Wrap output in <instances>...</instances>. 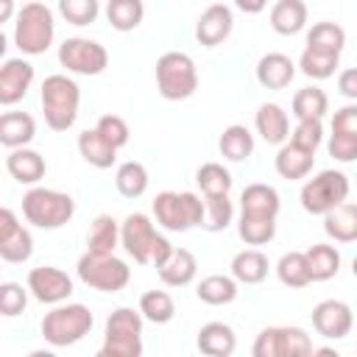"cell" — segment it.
I'll return each mask as SVG.
<instances>
[{
    "label": "cell",
    "instance_id": "1",
    "mask_svg": "<svg viewBox=\"0 0 357 357\" xmlns=\"http://www.w3.org/2000/svg\"><path fill=\"white\" fill-rule=\"evenodd\" d=\"M78 106H81V89L73 78L56 73L42 81V112H45V123L53 131H67L78 117Z\"/></svg>",
    "mask_w": 357,
    "mask_h": 357
},
{
    "label": "cell",
    "instance_id": "2",
    "mask_svg": "<svg viewBox=\"0 0 357 357\" xmlns=\"http://www.w3.org/2000/svg\"><path fill=\"white\" fill-rule=\"evenodd\" d=\"M22 215L36 229H61L75 215V201L67 192L33 187L22 195Z\"/></svg>",
    "mask_w": 357,
    "mask_h": 357
},
{
    "label": "cell",
    "instance_id": "3",
    "mask_svg": "<svg viewBox=\"0 0 357 357\" xmlns=\"http://www.w3.org/2000/svg\"><path fill=\"white\" fill-rule=\"evenodd\" d=\"M56 33V22H53V11L45 3H25L17 11V22H14V45L25 53V56H39L50 47Z\"/></svg>",
    "mask_w": 357,
    "mask_h": 357
},
{
    "label": "cell",
    "instance_id": "4",
    "mask_svg": "<svg viewBox=\"0 0 357 357\" xmlns=\"http://www.w3.org/2000/svg\"><path fill=\"white\" fill-rule=\"evenodd\" d=\"M156 86L165 100H187L198 89L195 61L181 50H167L156 61Z\"/></svg>",
    "mask_w": 357,
    "mask_h": 357
},
{
    "label": "cell",
    "instance_id": "5",
    "mask_svg": "<svg viewBox=\"0 0 357 357\" xmlns=\"http://www.w3.org/2000/svg\"><path fill=\"white\" fill-rule=\"evenodd\" d=\"M206 204L195 192H159L153 198V215L167 231H190L204 223Z\"/></svg>",
    "mask_w": 357,
    "mask_h": 357
},
{
    "label": "cell",
    "instance_id": "6",
    "mask_svg": "<svg viewBox=\"0 0 357 357\" xmlns=\"http://www.w3.org/2000/svg\"><path fill=\"white\" fill-rule=\"evenodd\" d=\"M92 329V312L84 304H59L42 318V337L50 346H73Z\"/></svg>",
    "mask_w": 357,
    "mask_h": 357
},
{
    "label": "cell",
    "instance_id": "7",
    "mask_svg": "<svg viewBox=\"0 0 357 357\" xmlns=\"http://www.w3.org/2000/svg\"><path fill=\"white\" fill-rule=\"evenodd\" d=\"M75 271H78V279L86 287H95V290H103V293H117L131 279V268L123 259H117L114 254H92V251H86L78 259Z\"/></svg>",
    "mask_w": 357,
    "mask_h": 357
},
{
    "label": "cell",
    "instance_id": "8",
    "mask_svg": "<svg viewBox=\"0 0 357 357\" xmlns=\"http://www.w3.org/2000/svg\"><path fill=\"white\" fill-rule=\"evenodd\" d=\"M349 198V176L340 170H321L301 187V206L310 215H326Z\"/></svg>",
    "mask_w": 357,
    "mask_h": 357
},
{
    "label": "cell",
    "instance_id": "9",
    "mask_svg": "<svg viewBox=\"0 0 357 357\" xmlns=\"http://www.w3.org/2000/svg\"><path fill=\"white\" fill-rule=\"evenodd\" d=\"M59 61L70 73H78V75H100L109 67V50L100 42H95V39L70 36L59 47Z\"/></svg>",
    "mask_w": 357,
    "mask_h": 357
},
{
    "label": "cell",
    "instance_id": "10",
    "mask_svg": "<svg viewBox=\"0 0 357 357\" xmlns=\"http://www.w3.org/2000/svg\"><path fill=\"white\" fill-rule=\"evenodd\" d=\"M156 237H159V231L153 229L151 218L142 215V212H131L120 223V243H123L126 254L134 262H139V265H148L151 262V251H153Z\"/></svg>",
    "mask_w": 357,
    "mask_h": 357
},
{
    "label": "cell",
    "instance_id": "11",
    "mask_svg": "<svg viewBox=\"0 0 357 357\" xmlns=\"http://www.w3.org/2000/svg\"><path fill=\"white\" fill-rule=\"evenodd\" d=\"M28 290L42 304H61L73 293V279L61 268L39 265V268H31L28 273Z\"/></svg>",
    "mask_w": 357,
    "mask_h": 357
},
{
    "label": "cell",
    "instance_id": "12",
    "mask_svg": "<svg viewBox=\"0 0 357 357\" xmlns=\"http://www.w3.org/2000/svg\"><path fill=\"white\" fill-rule=\"evenodd\" d=\"M33 254L31 231L17 220V215L3 206L0 209V257L6 262H25Z\"/></svg>",
    "mask_w": 357,
    "mask_h": 357
},
{
    "label": "cell",
    "instance_id": "13",
    "mask_svg": "<svg viewBox=\"0 0 357 357\" xmlns=\"http://www.w3.org/2000/svg\"><path fill=\"white\" fill-rule=\"evenodd\" d=\"M351 324H354V312L346 301H337V298H326V301H318L312 307V326L318 335H324L326 340H340L351 332Z\"/></svg>",
    "mask_w": 357,
    "mask_h": 357
},
{
    "label": "cell",
    "instance_id": "14",
    "mask_svg": "<svg viewBox=\"0 0 357 357\" xmlns=\"http://www.w3.org/2000/svg\"><path fill=\"white\" fill-rule=\"evenodd\" d=\"M33 64L25 59H6L0 67V103L14 106L22 100L33 84Z\"/></svg>",
    "mask_w": 357,
    "mask_h": 357
},
{
    "label": "cell",
    "instance_id": "15",
    "mask_svg": "<svg viewBox=\"0 0 357 357\" xmlns=\"http://www.w3.org/2000/svg\"><path fill=\"white\" fill-rule=\"evenodd\" d=\"M234 28V17H231V8L223 6V3H212L201 17H198V25H195V39L204 45V47H218L220 42L229 39Z\"/></svg>",
    "mask_w": 357,
    "mask_h": 357
},
{
    "label": "cell",
    "instance_id": "16",
    "mask_svg": "<svg viewBox=\"0 0 357 357\" xmlns=\"http://www.w3.org/2000/svg\"><path fill=\"white\" fill-rule=\"evenodd\" d=\"M195 346L201 354L206 357H229L234 354L237 349V335L229 324L223 321H209L198 329V337H195Z\"/></svg>",
    "mask_w": 357,
    "mask_h": 357
},
{
    "label": "cell",
    "instance_id": "17",
    "mask_svg": "<svg viewBox=\"0 0 357 357\" xmlns=\"http://www.w3.org/2000/svg\"><path fill=\"white\" fill-rule=\"evenodd\" d=\"M296 75V64L284 53H265L257 61V81L265 89H284Z\"/></svg>",
    "mask_w": 357,
    "mask_h": 357
},
{
    "label": "cell",
    "instance_id": "18",
    "mask_svg": "<svg viewBox=\"0 0 357 357\" xmlns=\"http://www.w3.org/2000/svg\"><path fill=\"white\" fill-rule=\"evenodd\" d=\"M273 165H276V173L282 178H290V181L307 178L310 170H312V165H315V151H307V148H301L296 142H284L279 148Z\"/></svg>",
    "mask_w": 357,
    "mask_h": 357
},
{
    "label": "cell",
    "instance_id": "19",
    "mask_svg": "<svg viewBox=\"0 0 357 357\" xmlns=\"http://www.w3.org/2000/svg\"><path fill=\"white\" fill-rule=\"evenodd\" d=\"M254 123H257L259 137L268 145H282L290 137V120H287V112L279 103H262L254 114Z\"/></svg>",
    "mask_w": 357,
    "mask_h": 357
},
{
    "label": "cell",
    "instance_id": "20",
    "mask_svg": "<svg viewBox=\"0 0 357 357\" xmlns=\"http://www.w3.org/2000/svg\"><path fill=\"white\" fill-rule=\"evenodd\" d=\"M78 153L84 156L86 165H92L98 170H106L117 162V148L98 128H86L78 134Z\"/></svg>",
    "mask_w": 357,
    "mask_h": 357
},
{
    "label": "cell",
    "instance_id": "21",
    "mask_svg": "<svg viewBox=\"0 0 357 357\" xmlns=\"http://www.w3.org/2000/svg\"><path fill=\"white\" fill-rule=\"evenodd\" d=\"M279 192L271 187V184H248L240 195V209L243 215H254V218H276L279 215Z\"/></svg>",
    "mask_w": 357,
    "mask_h": 357
},
{
    "label": "cell",
    "instance_id": "22",
    "mask_svg": "<svg viewBox=\"0 0 357 357\" xmlns=\"http://www.w3.org/2000/svg\"><path fill=\"white\" fill-rule=\"evenodd\" d=\"M6 170L20 184H36L45 176L47 165H45V156L31 148H11V153L6 156Z\"/></svg>",
    "mask_w": 357,
    "mask_h": 357
},
{
    "label": "cell",
    "instance_id": "23",
    "mask_svg": "<svg viewBox=\"0 0 357 357\" xmlns=\"http://www.w3.org/2000/svg\"><path fill=\"white\" fill-rule=\"evenodd\" d=\"M36 137V120L28 112H3L0 114V142L6 148H25Z\"/></svg>",
    "mask_w": 357,
    "mask_h": 357
},
{
    "label": "cell",
    "instance_id": "24",
    "mask_svg": "<svg viewBox=\"0 0 357 357\" xmlns=\"http://www.w3.org/2000/svg\"><path fill=\"white\" fill-rule=\"evenodd\" d=\"M324 231L335 243H354L357 240V204L343 201V204L332 206L324 215Z\"/></svg>",
    "mask_w": 357,
    "mask_h": 357
},
{
    "label": "cell",
    "instance_id": "25",
    "mask_svg": "<svg viewBox=\"0 0 357 357\" xmlns=\"http://www.w3.org/2000/svg\"><path fill=\"white\" fill-rule=\"evenodd\" d=\"M156 273H159V279H162L165 284H170V287H184V284H190V282L195 279V273H198V259H195L192 251H187V248H173V254L167 257V262H165L162 268H156Z\"/></svg>",
    "mask_w": 357,
    "mask_h": 357
},
{
    "label": "cell",
    "instance_id": "26",
    "mask_svg": "<svg viewBox=\"0 0 357 357\" xmlns=\"http://www.w3.org/2000/svg\"><path fill=\"white\" fill-rule=\"evenodd\" d=\"M307 25V3L304 0H276L271 8V28L279 36H293Z\"/></svg>",
    "mask_w": 357,
    "mask_h": 357
},
{
    "label": "cell",
    "instance_id": "27",
    "mask_svg": "<svg viewBox=\"0 0 357 357\" xmlns=\"http://www.w3.org/2000/svg\"><path fill=\"white\" fill-rule=\"evenodd\" d=\"M195 296L204 304H212V307L231 304L237 298V279L234 276H223V273H212V276H206V279L198 282Z\"/></svg>",
    "mask_w": 357,
    "mask_h": 357
},
{
    "label": "cell",
    "instance_id": "28",
    "mask_svg": "<svg viewBox=\"0 0 357 357\" xmlns=\"http://www.w3.org/2000/svg\"><path fill=\"white\" fill-rule=\"evenodd\" d=\"M231 276L243 284H259L268 276V257L257 248H245L231 259Z\"/></svg>",
    "mask_w": 357,
    "mask_h": 357
},
{
    "label": "cell",
    "instance_id": "29",
    "mask_svg": "<svg viewBox=\"0 0 357 357\" xmlns=\"http://www.w3.org/2000/svg\"><path fill=\"white\" fill-rule=\"evenodd\" d=\"M120 243V226L112 215H98L89 226V237H86V251L92 254H114Z\"/></svg>",
    "mask_w": 357,
    "mask_h": 357
},
{
    "label": "cell",
    "instance_id": "30",
    "mask_svg": "<svg viewBox=\"0 0 357 357\" xmlns=\"http://www.w3.org/2000/svg\"><path fill=\"white\" fill-rule=\"evenodd\" d=\"M304 254H307V262H310L312 282H326V279L337 276V271H340V251L335 245L315 243Z\"/></svg>",
    "mask_w": 357,
    "mask_h": 357
},
{
    "label": "cell",
    "instance_id": "31",
    "mask_svg": "<svg viewBox=\"0 0 357 357\" xmlns=\"http://www.w3.org/2000/svg\"><path fill=\"white\" fill-rule=\"evenodd\" d=\"M276 276L284 287H307L312 282L310 273V262L304 251H287L282 254V259L276 262Z\"/></svg>",
    "mask_w": 357,
    "mask_h": 357
},
{
    "label": "cell",
    "instance_id": "32",
    "mask_svg": "<svg viewBox=\"0 0 357 357\" xmlns=\"http://www.w3.org/2000/svg\"><path fill=\"white\" fill-rule=\"evenodd\" d=\"M218 148L229 162H243V159H248L254 153V134L245 126L234 123V126L223 128V134L218 139Z\"/></svg>",
    "mask_w": 357,
    "mask_h": 357
},
{
    "label": "cell",
    "instance_id": "33",
    "mask_svg": "<svg viewBox=\"0 0 357 357\" xmlns=\"http://www.w3.org/2000/svg\"><path fill=\"white\" fill-rule=\"evenodd\" d=\"M145 17V6L142 0H109L106 3V20L112 22L114 31L128 33L134 31Z\"/></svg>",
    "mask_w": 357,
    "mask_h": 357
},
{
    "label": "cell",
    "instance_id": "34",
    "mask_svg": "<svg viewBox=\"0 0 357 357\" xmlns=\"http://www.w3.org/2000/svg\"><path fill=\"white\" fill-rule=\"evenodd\" d=\"M114 184H117V192L126 195V198H139L145 195L151 178H148V170L142 162H123L117 167V176H114Z\"/></svg>",
    "mask_w": 357,
    "mask_h": 357
},
{
    "label": "cell",
    "instance_id": "35",
    "mask_svg": "<svg viewBox=\"0 0 357 357\" xmlns=\"http://www.w3.org/2000/svg\"><path fill=\"white\" fill-rule=\"evenodd\" d=\"M329 112V98L324 89L318 86H304L293 95V114L298 120H324V114Z\"/></svg>",
    "mask_w": 357,
    "mask_h": 357
},
{
    "label": "cell",
    "instance_id": "36",
    "mask_svg": "<svg viewBox=\"0 0 357 357\" xmlns=\"http://www.w3.org/2000/svg\"><path fill=\"white\" fill-rule=\"evenodd\" d=\"M346 45V31L337 22H315L307 33V47L321 50V53H337Z\"/></svg>",
    "mask_w": 357,
    "mask_h": 357
},
{
    "label": "cell",
    "instance_id": "37",
    "mask_svg": "<svg viewBox=\"0 0 357 357\" xmlns=\"http://www.w3.org/2000/svg\"><path fill=\"white\" fill-rule=\"evenodd\" d=\"M139 312L151 324H167L176 315V304L165 290H148L139 296Z\"/></svg>",
    "mask_w": 357,
    "mask_h": 357
},
{
    "label": "cell",
    "instance_id": "38",
    "mask_svg": "<svg viewBox=\"0 0 357 357\" xmlns=\"http://www.w3.org/2000/svg\"><path fill=\"white\" fill-rule=\"evenodd\" d=\"M195 181L204 195H229V190H231V173L218 162L201 165L195 170Z\"/></svg>",
    "mask_w": 357,
    "mask_h": 357
},
{
    "label": "cell",
    "instance_id": "39",
    "mask_svg": "<svg viewBox=\"0 0 357 357\" xmlns=\"http://www.w3.org/2000/svg\"><path fill=\"white\" fill-rule=\"evenodd\" d=\"M142 335V312L131 307H117L106 318V337H139Z\"/></svg>",
    "mask_w": 357,
    "mask_h": 357
},
{
    "label": "cell",
    "instance_id": "40",
    "mask_svg": "<svg viewBox=\"0 0 357 357\" xmlns=\"http://www.w3.org/2000/svg\"><path fill=\"white\" fill-rule=\"evenodd\" d=\"M337 61H340V56H337V53H321V50L304 47V53H301V59H298V67H301V73H304L307 78L324 81V78L335 75Z\"/></svg>",
    "mask_w": 357,
    "mask_h": 357
},
{
    "label": "cell",
    "instance_id": "41",
    "mask_svg": "<svg viewBox=\"0 0 357 357\" xmlns=\"http://www.w3.org/2000/svg\"><path fill=\"white\" fill-rule=\"evenodd\" d=\"M240 237L248 245H265L273 240L276 234V218H254V215H240V226H237Z\"/></svg>",
    "mask_w": 357,
    "mask_h": 357
},
{
    "label": "cell",
    "instance_id": "42",
    "mask_svg": "<svg viewBox=\"0 0 357 357\" xmlns=\"http://www.w3.org/2000/svg\"><path fill=\"white\" fill-rule=\"evenodd\" d=\"M206 212H204V229L206 231H223L231 218H234V206L229 201V195H206Z\"/></svg>",
    "mask_w": 357,
    "mask_h": 357
},
{
    "label": "cell",
    "instance_id": "43",
    "mask_svg": "<svg viewBox=\"0 0 357 357\" xmlns=\"http://www.w3.org/2000/svg\"><path fill=\"white\" fill-rule=\"evenodd\" d=\"M59 14L70 25H89L98 20L100 3L98 0H59Z\"/></svg>",
    "mask_w": 357,
    "mask_h": 357
},
{
    "label": "cell",
    "instance_id": "44",
    "mask_svg": "<svg viewBox=\"0 0 357 357\" xmlns=\"http://www.w3.org/2000/svg\"><path fill=\"white\" fill-rule=\"evenodd\" d=\"M28 304V284H17V282H3L0 284V312L6 318H14L25 310Z\"/></svg>",
    "mask_w": 357,
    "mask_h": 357
},
{
    "label": "cell",
    "instance_id": "45",
    "mask_svg": "<svg viewBox=\"0 0 357 357\" xmlns=\"http://www.w3.org/2000/svg\"><path fill=\"white\" fill-rule=\"evenodd\" d=\"M117 151L123 148V145H128V137H131V131H128V123L120 117V114H103L100 120H98V126H95Z\"/></svg>",
    "mask_w": 357,
    "mask_h": 357
},
{
    "label": "cell",
    "instance_id": "46",
    "mask_svg": "<svg viewBox=\"0 0 357 357\" xmlns=\"http://www.w3.org/2000/svg\"><path fill=\"white\" fill-rule=\"evenodd\" d=\"M321 139H324V126H321V120H312V117L298 120V126L293 128V137H290V142H296L307 151H315L321 145Z\"/></svg>",
    "mask_w": 357,
    "mask_h": 357
},
{
    "label": "cell",
    "instance_id": "47",
    "mask_svg": "<svg viewBox=\"0 0 357 357\" xmlns=\"http://www.w3.org/2000/svg\"><path fill=\"white\" fill-rule=\"evenodd\" d=\"M142 337H106L100 357H139Z\"/></svg>",
    "mask_w": 357,
    "mask_h": 357
},
{
    "label": "cell",
    "instance_id": "48",
    "mask_svg": "<svg viewBox=\"0 0 357 357\" xmlns=\"http://www.w3.org/2000/svg\"><path fill=\"white\" fill-rule=\"evenodd\" d=\"M326 148H329V156H332V159H337V162H354V159H357V134L332 131Z\"/></svg>",
    "mask_w": 357,
    "mask_h": 357
},
{
    "label": "cell",
    "instance_id": "49",
    "mask_svg": "<svg viewBox=\"0 0 357 357\" xmlns=\"http://www.w3.org/2000/svg\"><path fill=\"white\" fill-rule=\"evenodd\" d=\"M332 131L357 134V103H349V106H343V109L335 112V117H332Z\"/></svg>",
    "mask_w": 357,
    "mask_h": 357
},
{
    "label": "cell",
    "instance_id": "50",
    "mask_svg": "<svg viewBox=\"0 0 357 357\" xmlns=\"http://www.w3.org/2000/svg\"><path fill=\"white\" fill-rule=\"evenodd\" d=\"M337 89H340L343 98L357 100V67H349L337 75Z\"/></svg>",
    "mask_w": 357,
    "mask_h": 357
},
{
    "label": "cell",
    "instance_id": "51",
    "mask_svg": "<svg viewBox=\"0 0 357 357\" xmlns=\"http://www.w3.org/2000/svg\"><path fill=\"white\" fill-rule=\"evenodd\" d=\"M173 254V245H170V240L167 237H156V243H153V251H151V265L153 268H162L165 262H167V257Z\"/></svg>",
    "mask_w": 357,
    "mask_h": 357
},
{
    "label": "cell",
    "instance_id": "52",
    "mask_svg": "<svg viewBox=\"0 0 357 357\" xmlns=\"http://www.w3.org/2000/svg\"><path fill=\"white\" fill-rule=\"evenodd\" d=\"M234 6H237L243 14H259V11H265L268 0H234Z\"/></svg>",
    "mask_w": 357,
    "mask_h": 357
},
{
    "label": "cell",
    "instance_id": "53",
    "mask_svg": "<svg viewBox=\"0 0 357 357\" xmlns=\"http://www.w3.org/2000/svg\"><path fill=\"white\" fill-rule=\"evenodd\" d=\"M14 14V0H0V22H8Z\"/></svg>",
    "mask_w": 357,
    "mask_h": 357
},
{
    "label": "cell",
    "instance_id": "54",
    "mask_svg": "<svg viewBox=\"0 0 357 357\" xmlns=\"http://www.w3.org/2000/svg\"><path fill=\"white\" fill-rule=\"evenodd\" d=\"M351 273H354V276H357V257H354V259H351Z\"/></svg>",
    "mask_w": 357,
    "mask_h": 357
}]
</instances>
